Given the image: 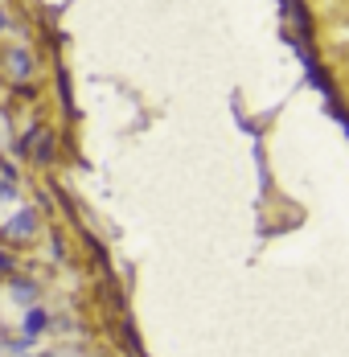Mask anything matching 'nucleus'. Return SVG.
Masks as SVG:
<instances>
[{"instance_id":"39448f33","label":"nucleus","mask_w":349,"mask_h":357,"mask_svg":"<svg viewBox=\"0 0 349 357\" xmlns=\"http://www.w3.org/2000/svg\"><path fill=\"white\" fill-rule=\"evenodd\" d=\"M0 345H4V354H8V357H29V349H34V337H25V333H21V337H4Z\"/></svg>"},{"instance_id":"7ed1b4c3","label":"nucleus","mask_w":349,"mask_h":357,"mask_svg":"<svg viewBox=\"0 0 349 357\" xmlns=\"http://www.w3.org/2000/svg\"><path fill=\"white\" fill-rule=\"evenodd\" d=\"M4 62H8V74H13V78H29V74H34V54H29L25 45H13Z\"/></svg>"},{"instance_id":"0eeeda50","label":"nucleus","mask_w":349,"mask_h":357,"mask_svg":"<svg viewBox=\"0 0 349 357\" xmlns=\"http://www.w3.org/2000/svg\"><path fill=\"white\" fill-rule=\"evenodd\" d=\"M50 156H54V140L37 132V160H50Z\"/></svg>"},{"instance_id":"423d86ee","label":"nucleus","mask_w":349,"mask_h":357,"mask_svg":"<svg viewBox=\"0 0 349 357\" xmlns=\"http://www.w3.org/2000/svg\"><path fill=\"white\" fill-rule=\"evenodd\" d=\"M0 206H21V189H17V181L0 177Z\"/></svg>"},{"instance_id":"6e6552de","label":"nucleus","mask_w":349,"mask_h":357,"mask_svg":"<svg viewBox=\"0 0 349 357\" xmlns=\"http://www.w3.org/2000/svg\"><path fill=\"white\" fill-rule=\"evenodd\" d=\"M4 271H13V259H8V255L0 250V275H4Z\"/></svg>"},{"instance_id":"1a4fd4ad","label":"nucleus","mask_w":349,"mask_h":357,"mask_svg":"<svg viewBox=\"0 0 349 357\" xmlns=\"http://www.w3.org/2000/svg\"><path fill=\"white\" fill-rule=\"evenodd\" d=\"M0 29H8V17H4V8H0Z\"/></svg>"},{"instance_id":"f03ea898","label":"nucleus","mask_w":349,"mask_h":357,"mask_svg":"<svg viewBox=\"0 0 349 357\" xmlns=\"http://www.w3.org/2000/svg\"><path fill=\"white\" fill-rule=\"evenodd\" d=\"M45 328H50V312H45L41 304H29V308H25V317H21V333L37 341V337H41Z\"/></svg>"},{"instance_id":"f257e3e1","label":"nucleus","mask_w":349,"mask_h":357,"mask_svg":"<svg viewBox=\"0 0 349 357\" xmlns=\"http://www.w3.org/2000/svg\"><path fill=\"white\" fill-rule=\"evenodd\" d=\"M4 234H8V238H34L37 234V210L34 206H17V214L4 222Z\"/></svg>"},{"instance_id":"9d476101","label":"nucleus","mask_w":349,"mask_h":357,"mask_svg":"<svg viewBox=\"0 0 349 357\" xmlns=\"http://www.w3.org/2000/svg\"><path fill=\"white\" fill-rule=\"evenodd\" d=\"M29 357H58V354H29Z\"/></svg>"},{"instance_id":"20e7f679","label":"nucleus","mask_w":349,"mask_h":357,"mask_svg":"<svg viewBox=\"0 0 349 357\" xmlns=\"http://www.w3.org/2000/svg\"><path fill=\"white\" fill-rule=\"evenodd\" d=\"M8 296H13V304L29 308V304L37 300V284H34V280H25V275H17V280L8 284Z\"/></svg>"}]
</instances>
